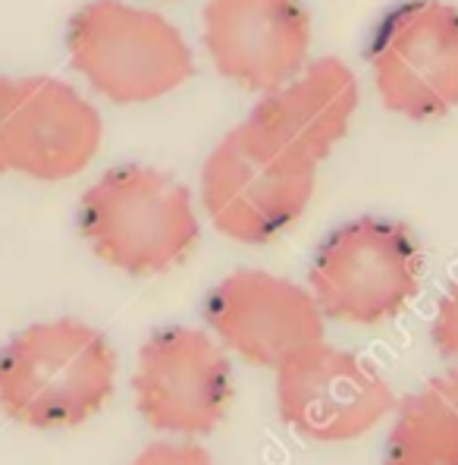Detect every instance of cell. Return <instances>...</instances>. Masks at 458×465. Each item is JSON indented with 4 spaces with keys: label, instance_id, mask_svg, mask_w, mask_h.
<instances>
[{
    "label": "cell",
    "instance_id": "8992f818",
    "mask_svg": "<svg viewBox=\"0 0 458 465\" xmlns=\"http://www.w3.org/2000/svg\"><path fill=\"white\" fill-rule=\"evenodd\" d=\"M101 139V114L73 85L0 76V173L70 180L92 163Z\"/></svg>",
    "mask_w": 458,
    "mask_h": 465
},
{
    "label": "cell",
    "instance_id": "5b68a950",
    "mask_svg": "<svg viewBox=\"0 0 458 465\" xmlns=\"http://www.w3.org/2000/svg\"><path fill=\"white\" fill-rule=\"evenodd\" d=\"M367 64L386 111L440 120L458 107V6L408 0L380 19Z\"/></svg>",
    "mask_w": 458,
    "mask_h": 465
},
{
    "label": "cell",
    "instance_id": "8fae6325",
    "mask_svg": "<svg viewBox=\"0 0 458 465\" xmlns=\"http://www.w3.org/2000/svg\"><path fill=\"white\" fill-rule=\"evenodd\" d=\"M358 107V79L343 60L320 57L296 79L273 88L236 133L255 152L317 167L348 133Z\"/></svg>",
    "mask_w": 458,
    "mask_h": 465
},
{
    "label": "cell",
    "instance_id": "7c38bea8",
    "mask_svg": "<svg viewBox=\"0 0 458 465\" xmlns=\"http://www.w3.org/2000/svg\"><path fill=\"white\" fill-rule=\"evenodd\" d=\"M204 47L248 92H273L305 70L311 19L302 0H208Z\"/></svg>",
    "mask_w": 458,
    "mask_h": 465
},
{
    "label": "cell",
    "instance_id": "ba28073f",
    "mask_svg": "<svg viewBox=\"0 0 458 465\" xmlns=\"http://www.w3.org/2000/svg\"><path fill=\"white\" fill-rule=\"evenodd\" d=\"M279 419L320 443L355 440L395 409L386 378L346 349L317 343L277 368Z\"/></svg>",
    "mask_w": 458,
    "mask_h": 465
},
{
    "label": "cell",
    "instance_id": "7a4b0ae2",
    "mask_svg": "<svg viewBox=\"0 0 458 465\" xmlns=\"http://www.w3.org/2000/svg\"><path fill=\"white\" fill-rule=\"evenodd\" d=\"M79 230L101 262L132 277L173 268L201 236L189 189L141 163L107 170L82 195Z\"/></svg>",
    "mask_w": 458,
    "mask_h": 465
},
{
    "label": "cell",
    "instance_id": "9a60e30c",
    "mask_svg": "<svg viewBox=\"0 0 458 465\" xmlns=\"http://www.w3.org/2000/svg\"><path fill=\"white\" fill-rule=\"evenodd\" d=\"M132 465H214L208 453L198 443H176V440H161L145 447L132 460Z\"/></svg>",
    "mask_w": 458,
    "mask_h": 465
},
{
    "label": "cell",
    "instance_id": "4fadbf2b",
    "mask_svg": "<svg viewBox=\"0 0 458 465\" xmlns=\"http://www.w3.org/2000/svg\"><path fill=\"white\" fill-rule=\"evenodd\" d=\"M383 465H458V371L402 402Z\"/></svg>",
    "mask_w": 458,
    "mask_h": 465
},
{
    "label": "cell",
    "instance_id": "3957f363",
    "mask_svg": "<svg viewBox=\"0 0 458 465\" xmlns=\"http://www.w3.org/2000/svg\"><path fill=\"white\" fill-rule=\"evenodd\" d=\"M73 66L98 94L116 104H145L180 88L191 73L182 32L151 10L92 0L66 29Z\"/></svg>",
    "mask_w": 458,
    "mask_h": 465
},
{
    "label": "cell",
    "instance_id": "6da1fadb",
    "mask_svg": "<svg viewBox=\"0 0 458 465\" xmlns=\"http://www.w3.org/2000/svg\"><path fill=\"white\" fill-rule=\"evenodd\" d=\"M113 346L76 318L41 321L0 349V409L25 428H76L113 393Z\"/></svg>",
    "mask_w": 458,
    "mask_h": 465
},
{
    "label": "cell",
    "instance_id": "5bb4252c",
    "mask_svg": "<svg viewBox=\"0 0 458 465\" xmlns=\"http://www.w3.org/2000/svg\"><path fill=\"white\" fill-rule=\"evenodd\" d=\"M430 337H434L436 352L453 361L458 371V283L440 299V309H436Z\"/></svg>",
    "mask_w": 458,
    "mask_h": 465
},
{
    "label": "cell",
    "instance_id": "277c9868",
    "mask_svg": "<svg viewBox=\"0 0 458 465\" xmlns=\"http://www.w3.org/2000/svg\"><path fill=\"white\" fill-rule=\"evenodd\" d=\"M421 271V245L405 223L358 217L320 242L307 280L324 318L380 324L418 296Z\"/></svg>",
    "mask_w": 458,
    "mask_h": 465
},
{
    "label": "cell",
    "instance_id": "52a82bcc",
    "mask_svg": "<svg viewBox=\"0 0 458 465\" xmlns=\"http://www.w3.org/2000/svg\"><path fill=\"white\" fill-rule=\"evenodd\" d=\"M317 167L261 154L232 129L201 167V202L223 236L261 245L305 214Z\"/></svg>",
    "mask_w": 458,
    "mask_h": 465
},
{
    "label": "cell",
    "instance_id": "9c48e42d",
    "mask_svg": "<svg viewBox=\"0 0 458 465\" xmlns=\"http://www.w3.org/2000/svg\"><path fill=\"white\" fill-rule=\"evenodd\" d=\"M132 390L139 415L154 430L210 434L232 400L229 359L198 327H163L139 349Z\"/></svg>",
    "mask_w": 458,
    "mask_h": 465
},
{
    "label": "cell",
    "instance_id": "30bf717a",
    "mask_svg": "<svg viewBox=\"0 0 458 465\" xmlns=\"http://www.w3.org/2000/svg\"><path fill=\"white\" fill-rule=\"evenodd\" d=\"M204 324L261 368H279L302 349L324 343V312L311 290L268 271H236L204 299Z\"/></svg>",
    "mask_w": 458,
    "mask_h": 465
}]
</instances>
